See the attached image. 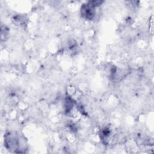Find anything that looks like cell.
<instances>
[{
	"label": "cell",
	"mask_w": 154,
	"mask_h": 154,
	"mask_svg": "<svg viewBox=\"0 0 154 154\" xmlns=\"http://www.w3.org/2000/svg\"><path fill=\"white\" fill-rule=\"evenodd\" d=\"M96 7L94 5L91 1L89 2V3L87 5H84L81 8V13L82 14L88 19H91L93 18L94 11V7Z\"/></svg>",
	"instance_id": "cell-1"
}]
</instances>
